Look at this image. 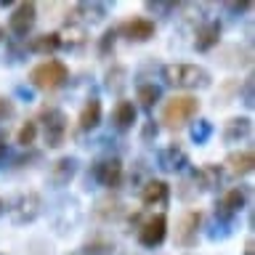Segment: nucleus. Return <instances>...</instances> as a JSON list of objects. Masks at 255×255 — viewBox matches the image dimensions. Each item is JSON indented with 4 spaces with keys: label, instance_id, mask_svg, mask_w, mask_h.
I'll use <instances>...</instances> for the list:
<instances>
[{
    "label": "nucleus",
    "instance_id": "f257e3e1",
    "mask_svg": "<svg viewBox=\"0 0 255 255\" xmlns=\"http://www.w3.org/2000/svg\"><path fill=\"white\" fill-rule=\"evenodd\" d=\"M159 75L165 85L181 88V91H205L213 85V75L199 64H165Z\"/></svg>",
    "mask_w": 255,
    "mask_h": 255
},
{
    "label": "nucleus",
    "instance_id": "f03ea898",
    "mask_svg": "<svg viewBox=\"0 0 255 255\" xmlns=\"http://www.w3.org/2000/svg\"><path fill=\"white\" fill-rule=\"evenodd\" d=\"M199 112V99L197 96H173V99L165 101L162 107V125L170 128V130H178L189 123V120H194Z\"/></svg>",
    "mask_w": 255,
    "mask_h": 255
},
{
    "label": "nucleus",
    "instance_id": "7ed1b4c3",
    "mask_svg": "<svg viewBox=\"0 0 255 255\" xmlns=\"http://www.w3.org/2000/svg\"><path fill=\"white\" fill-rule=\"evenodd\" d=\"M67 80H69V69L59 59H48L43 64H37V67H32V72H29V83L37 91H45V93L59 91Z\"/></svg>",
    "mask_w": 255,
    "mask_h": 255
},
{
    "label": "nucleus",
    "instance_id": "20e7f679",
    "mask_svg": "<svg viewBox=\"0 0 255 255\" xmlns=\"http://www.w3.org/2000/svg\"><path fill=\"white\" fill-rule=\"evenodd\" d=\"M35 123H40V128H43V141L48 149H59L64 138H67V115H64V109L59 107H43L40 109V117L35 120ZM37 128V130H40Z\"/></svg>",
    "mask_w": 255,
    "mask_h": 255
},
{
    "label": "nucleus",
    "instance_id": "39448f33",
    "mask_svg": "<svg viewBox=\"0 0 255 255\" xmlns=\"http://www.w3.org/2000/svg\"><path fill=\"white\" fill-rule=\"evenodd\" d=\"M123 178H125V165L117 154H107L96 159L91 165V173H88V181H96L99 186H107V189H117Z\"/></svg>",
    "mask_w": 255,
    "mask_h": 255
},
{
    "label": "nucleus",
    "instance_id": "423d86ee",
    "mask_svg": "<svg viewBox=\"0 0 255 255\" xmlns=\"http://www.w3.org/2000/svg\"><path fill=\"white\" fill-rule=\"evenodd\" d=\"M250 202V186H234L215 202V221L221 223H237V215Z\"/></svg>",
    "mask_w": 255,
    "mask_h": 255
},
{
    "label": "nucleus",
    "instance_id": "0eeeda50",
    "mask_svg": "<svg viewBox=\"0 0 255 255\" xmlns=\"http://www.w3.org/2000/svg\"><path fill=\"white\" fill-rule=\"evenodd\" d=\"M8 215L16 226H24V223H32L43 213V197L37 191H27V194H19L11 205H5Z\"/></svg>",
    "mask_w": 255,
    "mask_h": 255
},
{
    "label": "nucleus",
    "instance_id": "6e6552de",
    "mask_svg": "<svg viewBox=\"0 0 255 255\" xmlns=\"http://www.w3.org/2000/svg\"><path fill=\"white\" fill-rule=\"evenodd\" d=\"M167 237V215L165 213H154L138 226V245L146 250H154L165 242Z\"/></svg>",
    "mask_w": 255,
    "mask_h": 255
},
{
    "label": "nucleus",
    "instance_id": "1a4fd4ad",
    "mask_svg": "<svg viewBox=\"0 0 255 255\" xmlns=\"http://www.w3.org/2000/svg\"><path fill=\"white\" fill-rule=\"evenodd\" d=\"M37 21V5L35 3H19L11 11V19H8V32L13 35V40L27 37L32 27Z\"/></svg>",
    "mask_w": 255,
    "mask_h": 255
},
{
    "label": "nucleus",
    "instance_id": "9d476101",
    "mask_svg": "<svg viewBox=\"0 0 255 255\" xmlns=\"http://www.w3.org/2000/svg\"><path fill=\"white\" fill-rule=\"evenodd\" d=\"M199 229H202V213L199 210H186L175 223V245L178 247H191L199 237Z\"/></svg>",
    "mask_w": 255,
    "mask_h": 255
},
{
    "label": "nucleus",
    "instance_id": "9b49d317",
    "mask_svg": "<svg viewBox=\"0 0 255 255\" xmlns=\"http://www.w3.org/2000/svg\"><path fill=\"white\" fill-rule=\"evenodd\" d=\"M157 167L162 173H183L189 167V154L178 141L167 143L157 151Z\"/></svg>",
    "mask_w": 255,
    "mask_h": 255
},
{
    "label": "nucleus",
    "instance_id": "f8f14e48",
    "mask_svg": "<svg viewBox=\"0 0 255 255\" xmlns=\"http://www.w3.org/2000/svg\"><path fill=\"white\" fill-rule=\"evenodd\" d=\"M157 32V24L146 19V16H135V19H128L117 27V35H123L130 43H149Z\"/></svg>",
    "mask_w": 255,
    "mask_h": 255
},
{
    "label": "nucleus",
    "instance_id": "ddd939ff",
    "mask_svg": "<svg viewBox=\"0 0 255 255\" xmlns=\"http://www.w3.org/2000/svg\"><path fill=\"white\" fill-rule=\"evenodd\" d=\"M77 167H80L77 157H72V154L59 157V159H56V162L51 165V170H48V183H51L53 189L69 186V181L77 175Z\"/></svg>",
    "mask_w": 255,
    "mask_h": 255
},
{
    "label": "nucleus",
    "instance_id": "4468645a",
    "mask_svg": "<svg viewBox=\"0 0 255 255\" xmlns=\"http://www.w3.org/2000/svg\"><path fill=\"white\" fill-rule=\"evenodd\" d=\"M123 215H125V205H123V199H120V197L107 194V197L96 199V205H93V218L96 221L115 223V221L123 218Z\"/></svg>",
    "mask_w": 255,
    "mask_h": 255
},
{
    "label": "nucleus",
    "instance_id": "2eb2a0df",
    "mask_svg": "<svg viewBox=\"0 0 255 255\" xmlns=\"http://www.w3.org/2000/svg\"><path fill=\"white\" fill-rule=\"evenodd\" d=\"M221 35H223V24L221 21H205V24H199V29L194 32V48L199 53H207V51H213L215 45L221 43Z\"/></svg>",
    "mask_w": 255,
    "mask_h": 255
},
{
    "label": "nucleus",
    "instance_id": "dca6fc26",
    "mask_svg": "<svg viewBox=\"0 0 255 255\" xmlns=\"http://www.w3.org/2000/svg\"><path fill=\"white\" fill-rule=\"evenodd\" d=\"M141 202L143 207H165L170 202V186L159 178H149L141 186Z\"/></svg>",
    "mask_w": 255,
    "mask_h": 255
},
{
    "label": "nucleus",
    "instance_id": "f3484780",
    "mask_svg": "<svg viewBox=\"0 0 255 255\" xmlns=\"http://www.w3.org/2000/svg\"><path fill=\"white\" fill-rule=\"evenodd\" d=\"M226 170L231 175H237V178H242V175H250L253 167H255V154L253 149H239V151H231L226 157Z\"/></svg>",
    "mask_w": 255,
    "mask_h": 255
},
{
    "label": "nucleus",
    "instance_id": "a211bd4d",
    "mask_svg": "<svg viewBox=\"0 0 255 255\" xmlns=\"http://www.w3.org/2000/svg\"><path fill=\"white\" fill-rule=\"evenodd\" d=\"M135 117H138V109H135L133 101H117L115 112H112V128H115L117 133H125L130 130V128L135 125Z\"/></svg>",
    "mask_w": 255,
    "mask_h": 255
},
{
    "label": "nucleus",
    "instance_id": "6ab92c4d",
    "mask_svg": "<svg viewBox=\"0 0 255 255\" xmlns=\"http://www.w3.org/2000/svg\"><path fill=\"white\" fill-rule=\"evenodd\" d=\"M59 37H61V48H67V51H80V48L88 43V29H85V24L67 21L64 29L59 32Z\"/></svg>",
    "mask_w": 255,
    "mask_h": 255
},
{
    "label": "nucleus",
    "instance_id": "aec40b11",
    "mask_svg": "<svg viewBox=\"0 0 255 255\" xmlns=\"http://www.w3.org/2000/svg\"><path fill=\"white\" fill-rule=\"evenodd\" d=\"M24 45H27V53L51 56L61 48V37H59V32H43V35L29 37V43H24Z\"/></svg>",
    "mask_w": 255,
    "mask_h": 255
},
{
    "label": "nucleus",
    "instance_id": "412c9836",
    "mask_svg": "<svg viewBox=\"0 0 255 255\" xmlns=\"http://www.w3.org/2000/svg\"><path fill=\"white\" fill-rule=\"evenodd\" d=\"M253 133V120L250 117H231L226 125H223V141L226 143H239L245 138H250Z\"/></svg>",
    "mask_w": 255,
    "mask_h": 255
},
{
    "label": "nucleus",
    "instance_id": "4be33fe9",
    "mask_svg": "<svg viewBox=\"0 0 255 255\" xmlns=\"http://www.w3.org/2000/svg\"><path fill=\"white\" fill-rule=\"evenodd\" d=\"M101 117H104V107H101V101H99V99H88V101H85V107L80 109L77 128H80L83 133H88V130H93V128H99Z\"/></svg>",
    "mask_w": 255,
    "mask_h": 255
},
{
    "label": "nucleus",
    "instance_id": "5701e85b",
    "mask_svg": "<svg viewBox=\"0 0 255 255\" xmlns=\"http://www.w3.org/2000/svg\"><path fill=\"white\" fill-rule=\"evenodd\" d=\"M159 99H162V88L154 83H141L135 88V101H138V107L143 112H151L159 104Z\"/></svg>",
    "mask_w": 255,
    "mask_h": 255
},
{
    "label": "nucleus",
    "instance_id": "b1692460",
    "mask_svg": "<svg viewBox=\"0 0 255 255\" xmlns=\"http://www.w3.org/2000/svg\"><path fill=\"white\" fill-rule=\"evenodd\" d=\"M197 178H199L202 191H213L223 183V167L221 165H202L197 170Z\"/></svg>",
    "mask_w": 255,
    "mask_h": 255
},
{
    "label": "nucleus",
    "instance_id": "393cba45",
    "mask_svg": "<svg viewBox=\"0 0 255 255\" xmlns=\"http://www.w3.org/2000/svg\"><path fill=\"white\" fill-rule=\"evenodd\" d=\"M115 253V239L107 234H93L83 245V255H112Z\"/></svg>",
    "mask_w": 255,
    "mask_h": 255
},
{
    "label": "nucleus",
    "instance_id": "a878e982",
    "mask_svg": "<svg viewBox=\"0 0 255 255\" xmlns=\"http://www.w3.org/2000/svg\"><path fill=\"white\" fill-rule=\"evenodd\" d=\"M104 85H107V91H112V93H123L125 85H128V69L115 64V67L107 72V83Z\"/></svg>",
    "mask_w": 255,
    "mask_h": 255
},
{
    "label": "nucleus",
    "instance_id": "bb28decb",
    "mask_svg": "<svg viewBox=\"0 0 255 255\" xmlns=\"http://www.w3.org/2000/svg\"><path fill=\"white\" fill-rule=\"evenodd\" d=\"M109 8L104 3H77L75 5V13L83 16V19H91V21H101L104 16H107Z\"/></svg>",
    "mask_w": 255,
    "mask_h": 255
},
{
    "label": "nucleus",
    "instance_id": "cd10ccee",
    "mask_svg": "<svg viewBox=\"0 0 255 255\" xmlns=\"http://www.w3.org/2000/svg\"><path fill=\"white\" fill-rule=\"evenodd\" d=\"M213 135V123L210 120H197L194 125H191V141L197 143V146H205L207 141H210Z\"/></svg>",
    "mask_w": 255,
    "mask_h": 255
},
{
    "label": "nucleus",
    "instance_id": "c85d7f7f",
    "mask_svg": "<svg viewBox=\"0 0 255 255\" xmlns=\"http://www.w3.org/2000/svg\"><path fill=\"white\" fill-rule=\"evenodd\" d=\"M35 138H37V123L35 120H27V123L19 128V133H16V143L24 149H29L32 143H35Z\"/></svg>",
    "mask_w": 255,
    "mask_h": 255
},
{
    "label": "nucleus",
    "instance_id": "c756f323",
    "mask_svg": "<svg viewBox=\"0 0 255 255\" xmlns=\"http://www.w3.org/2000/svg\"><path fill=\"white\" fill-rule=\"evenodd\" d=\"M117 27H109L104 35L99 37V53L101 56H109V53H115V45H117Z\"/></svg>",
    "mask_w": 255,
    "mask_h": 255
},
{
    "label": "nucleus",
    "instance_id": "7c9ffc66",
    "mask_svg": "<svg viewBox=\"0 0 255 255\" xmlns=\"http://www.w3.org/2000/svg\"><path fill=\"white\" fill-rule=\"evenodd\" d=\"M234 226H237V223H221V221H213V226L207 229L205 234H207V239H213V242H215V239H226V237L234 234Z\"/></svg>",
    "mask_w": 255,
    "mask_h": 255
},
{
    "label": "nucleus",
    "instance_id": "2f4dec72",
    "mask_svg": "<svg viewBox=\"0 0 255 255\" xmlns=\"http://www.w3.org/2000/svg\"><path fill=\"white\" fill-rule=\"evenodd\" d=\"M239 99H242V104L247 109H253V104H255V77H245V83L242 88H239Z\"/></svg>",
    "mask_w": 255,
    "mask_h": 255
},
{
    "label": "nucleus",
    "instance_id": "473e14b6",
    "mask_svg": "<svg viewBox=\"0 0 255 255\" xmlns=\"http://www.w3.org/2000/svg\"><path fill=\"white\" fill-rule=\"evenodd\" d=\"M143 8H146L149 13H157V16H162V19H167V16H173L175 13V3H159V0H149V3H143Z\"/></svg>",
    "mask_w": 255,
    "mask_h": 255
},
{
    "label": "nucleus",
    "instance_id": "72a5a7b5",
    "mask_svg": "<svg viewBox=\"0 0 255 255\" xmlns=\"http://www.w3.org/2000/svg\"><path fill=\"white\" fill-rule=\"evenodd\" d=\"M24 56H27V45H21V40L8 43V48H5V61L8 64H19Z\"/></svg>",
    "mask_w": 255,
    "mask_h": 255
},
{
    "label": "nucleus",
    "instance_id": "f704fd0d",
    "mask_svg": "<svg viewBox=\"0 0 255 255\" xmlns=\"http://www.w3.org/2000/svg\"><path fill=\"white\" fill-rule=\"evenodd\" d=\"M157 135H159V125L154 123V120H146V123H143V128H141V138H143V143H154Z\"/></svg>",
    "mask_w": 255,
    "mask_h": 255
},
{
    "label": "nucleus",
    "instance_id": "c9c22d12",
    "mask_svg": "<svg viewBox=\"0 0 255 255\" xmlns=\"http://www.w3.org/2000/svg\"><path fill=\"white\" fill-rule=\"evenodd\" d=\"M16 115V107L11 99H5V96H0V123H5V120H11Z\"/></svg>",
    "mask_w": 255,
    "mask_h": 255
},
{
    "label": "nucleus",
    "instance_id": "e433bc0d",
    "mask_svg": "<svg viewBox=\"0 0 255 255\" xmlns=\"http://www.w3.org/2000/svg\"><path fill=\"white\" fill-rule=\"evenodd\" d=\"M223 8H226V11L229 13H245V11H250V8H253V3H247V0H245V3H226V5H223Z\"/></svg>",
    "mask_w": 255,
    "mask_h": 255
},
{
    "label": "nucleus",
    "instance_id": "4c0bfd02",
    "mask_svg": "<svg viewBox=\"0 0 255 255\" xmlns=\"http://www.w3.org/2000/svg\"><path fill=\"white\" fill-rule=\"evenodd\" d=\"M16 96H21L24 101H32V99H35V93H32L29 88H24V85H19V88H16Z\"/></svg>",
    "mask_w": 255,
    "mask_h": 255
},
{
    "label": "nucleus",
    "instance_id": "58836bf2",
    "mask_svg": "<svg viewBox=\"0 0 255 255\" xmlns=\"http://www.w3.org/2000/svg\"><path fill=\"white\" fill-rule=\"evenodd\" d=\"M5 154H8V149H5V135L0 133V165H3V159H5Z\"/></svg>",
    "mask_w": 255,
    "mask_h": 255
},
{
    "label": "nucleus",
    "instance_id": "ea45409f",
    "mask_svg": "<svg viewBox=\"0 0 255 255\" xmlns=\"http://www.w3.org/2000/svg\"><path fill=\"white\" fill-rule=\"evenodd\" d=\"M245 255H255V250H253V239H247V242H245Z\"/></svg>",
    "mask_w": 255,
    "mask_h": 255
},
{
    "label": "nucleus",
    "instance_id": "a19ab883",
    "mask_svg": "<svg viewBox=\"0 0 255 255\" xmlns=\"http://www.w3.org/2000/svg\"><path fill=\"white\" fill-rule=\"evenodd\" d=\"M3 213H5V202L0 199V215H3Z\"/></svg>",
    "mask_w": 255,
    "mask_h": 255
},
{
    "label": "nucleus",
    "instance_id": "79ce46f5",
    "mask_svg": "<svg viewBox=\"0 0 255 255\" xmlns=\"http://www.w3.org/2000/svg\"><path fill=\"white\" fill-rule=\"evenodd\" d=\"M3 35H5V27H0V40H3Z\"/></svg>",
    "mask_w": 255,
    "mask_h": 255
},
{
    "label": "nucleus",
    "instance_id": "37998d69",
    "mask_svg": "<svg viewBox=\"0 0 255 255\" xmlns=\"http://www.w3.org/2000/svg\"><path fill=\"white\" fill-rule=\"evenodd\" d=\"M0 255H3V253H0Z\"/></svg>",
    "mask_w": 255,
    "mask_h": 255
}]
</instances>
